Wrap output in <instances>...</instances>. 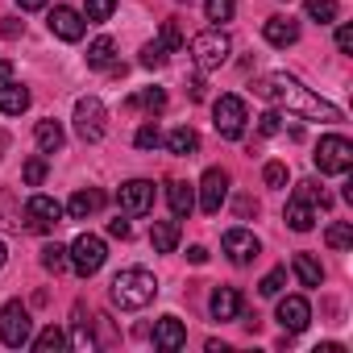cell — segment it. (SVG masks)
Listing matches in <instances>:
<instances>
[{"label":"cell","mask_w":353,"mask_h":353,"mask_svg":"<svg viewBox=\"0 0 353 353\" xmlns=\"http://www.w3.org/2000/svg\"><path fill=\"white\" fill-rule=\"evenodd\" d=\"M254 92H258L262 100H270V104H283V108L307 117V121H328V125H332V121H345L336 104L320 100L316 92H307V88H303L295 75H287V71H270V75H262V79L254 83Z\"/></svg>","instance_id":"1"},{"label":"cell","mask_w":353,"mask_h":353,"mask_svg":"<svg viewBox=\"0 0 353 353\" xmlns=\"http://www.w3.org/2000/svg\"><path fill=\"white\" fill-rule=\"evenodd\" d=\"M154 295H158V279H154L150 270H141V266L121 270V274L112 279V287H108V299H112L121 312H141V307L154 303Z\"/></svg>","instance_id":"2"},{"label":"cell","mask_w":353,"mask_h":353,"mask_svg":"<svg viewBox=\"0 0 353 353\" xmlns=\"http://www.w3.org/2000/svg\"><path fill=\"white\" fill-rule=\"evenodd\" d=\"M229 54H233V42H229V34L221 26H212V30L192 38V59H196L200 71H221L229 63Z\"/></svg>","instance_id":"3"},{"label":"cell","mask_w":353,"mask_h":353,"mask_svg":"<svg viewBox=\"0 0 353 353\" xmlns=\"http://www.w3.org/2000/svg\"><path fill=\"white\" fill-rule=\"evenodd\" d=\"M104 262H108V245H104V237H96V233H79V237L67 245V266H75L79 279H92Z\"/></svg>","instance_id":"4"},{"label":"cell","mask_w":353,"mask_h":353,"mask_svg":"<svg viewBox=\"0 0 353 353\" xmlns=\"http://www.w3.org/2000/svg\"><path fill=\"white\" fill-rule=\"evenodd\" d=\"M30 336H34L30 307L21 299H9L5 307H0V341H5L9 349H21V345H30Z\"/></svg>","instance_id":"5"},{"label":"cell","mask_w":353,"mask_h":353,"mask_svg":"<svg viewBox=\"0 0 353 353\" xmlns=\"http://www.w3.org/2000/svg\"><path fill=\"white\" fill-rule=\"evenodd\" d=\"M75 133L83 141H100L108 133V108L100 96H79L75 100Z\"/></svg>","instance_id":"6"},{"label":"cell","mask_w":353,"mask_h":353,"mask_svg":"<svg viewBox=\"0 0 353 353\" xmlns=\"http://www.w3.org/2000/svg\"><path fill=\"white\" fill-rule=\"evenodd\" d=\"M312 158H316L320 174H345L353 166V141L341 137V133H328V137H320V145H316Z\"/></svg>","instance_id":"7"},{"label":"cell","mask_w":353,"mask_h":353,"mask_svg":"<svg viewBox=\"0 0 353 353\" xmlns=\"http://www.w3.org/2000/svg\"><path fill=\"white\" fill-rule=\"evenodd\" d=\"M245 121H250V112H245V100H241V96H221V100L212 104V125H216L221 137L237 141V137L245 133Z\"/></svg>","instance_id":"8"},{"label":"cell","mask_w":353,"mask_h":353,"mask_svg":"<svg viewBox=\"0 0 353 353\" xmlns=\"http://www.w3.org/2000/svg\"><path fill=\"white\" fill-rule=\"evenodd\" d=\"M229 200V170L225 166H208L204 170V179H200V208L208 216H216Z\"/></svg>","instance_id":"9"},{"label":"cell","mask_w":353,"mask_h":353,"mask_svg":"<svg viewBox=\"0 0 353 353\" xmlns=\"http://www.w3.org/2000/svg\"><path fill=\"white\" fill-rule=\"evenodd\" d=\"M117 204H121L125 216H145V212L154 208V183H150V179H129V183H121Z\"/></svg>","instance_id":"10"},{"label":"cell","mask_w":353,"mask_h":353,"mask_svg":"<svg viewBox=\"0 0 353 353\" xmlns=\"http://www.w3.org/2000/svg\"><path fill=\"white\" fill-rule=\"evenodd\" d=\"M59 221H63V204L54 196H30L26 200V225L34 233H50Z\"/></svg>","instance_id":"11"},{"label":"cell","mask_w":353,"mask_h":353,"mask_svg":"<svg viewBox=\"0 0 353 353\" xmlns=\"http://www.w3.org/2000/svg\"><path fill=\"white\" fill-rule=\"evenodd\" d=\"M46 26H50V34H54L59 42H79V38H83V30H88V17H83V13H75L71 5H54Z\"/></svg>","instance_id":"12"},{"label":"cell","mask_w":353,"mask_h":353,"mask_svg":"<svg viewBox=\"0 0 353 353\" xmlns=\"http://www.w3.org/2000/svg\"><path fill=\"white\" fill-rule=\"evenodd\" d=\"M274 320L287 328V332H303L312 324V303L303 295H283L279 307H274Z\"/></svg>","instance_id":"13"},{"label":"cell","mask_w":353,"mask_h":353,"mask_svg":"<svg viewBox=\"0 0 353 353\" xmlns=\"http://www.w3.org/2000/svg\"><path fill=\"white\" fill-rule=\"evenodd\" d=\"M225 254H229L233 266H250V262L262 254V245H258V237H254L250 229H229V233H225Z\"/></svg>","instance_id":"14"},{"label":"cell","mask_w":353,"mask_h":353,"mask_svg":"<svg viewBox=\"0 0 353 353\" xmlns=\"http://www.w3.org/2000/svg\"><path fill=\"white\" fill-rule=\"evenodd\" d=\"M262 38H266L270 46L287 50V46H295V42H299V21H291V17L274 13V17H266V21H262Z\"/></svg>","instance_id":"15"},{"label":"cell","mask_w":353,"mask_h":353,"mask_svg":"<svg viewBox=\"0 0 353 353\" xmlns=\"http://www.w3.org/2000/svg\"><path fill=\"white\" fill-rule=\"evenodd\" d=\"M154 345L166 349V353L183 349V345H188V328H183V320H179V316H162V320L154 324Z\"/></svg>","instance_id":"16"},{"label":"cell","mask_w":353,"mask_h":353,"mask_svg":"<svg viewBox=\"0 0 353 353\" xmlns=\"http://www.w3.org/2000/svg\"><path fill=\"white\" fill-rule=\"evenodd\" d=\"M208 307H212V320H241V291L237 287H216L212 291V299H208Z\"/></svg>","instance_id":"17"},{"label":"cell","mask_w":353,"mask_h":353,"mask_svg":"<svg viewBox=\"0 0 353 353\" xmlns=\"http://www.w3.org/2000/svg\"><path fill=\"white\" fill-rule=\"evenodd\" d=\"M283 221H287L295 233H307V229L316 225V208H312V200L291 196V200H287V208H283Z\"/></svg>","instance_id":"18"},{"label":"cell","mask_w":353,"mask_h":353,"mask_svg":"<svg viewBox=\"0 0 353 353\" xmlns=\"http://www.w3.org/2000/svg\"><path fill=\"white\" fill-rule=\"evenodd\" d=\"M150 245H154V254H174L179 250V221H154Z\"/></svg>","instance_id":"19"},{"label":"cell","mask_w":353,"mask_h":353,"mask_svg":"<svg viewBox=\"0 0 353 353\" xmlns=\"http://www.w3.org/2000/svg\"><path fill=\"white\" fill-rule=\"evenodd\" d=\"M30 108V88H21L17 79H9L5 88H0V112L5 117H21Z\"/></svg>","instance_id":"20"},{"label":"cell","mask_w":353,"mask_h":353,"mask_svg":"<svg viewBox=\"0 0 353 353\" xmlns=\"http://www.w3.org/2000/svg\"><path fill=\"white\" fill-rule=\"evenodd\" d=\"M166 200H170L174 221H183V216H192V208H196V188H192V183H170V188H166Z\"/></svg>","instance_id":"21"},{"label":"cell","mask_w":353,"mask_h":353,"mask_svg":"<svg viewBox=\"0 0 353 353\" xmlns=\"http://www.w3.org/2000/svg\"><path fill=\"white\" fill-rule=\"evenodd\" d=\"M162 141H166V150H170V154H183V158L200 150V133H196L192 125H179V129H170Z\"/></svg>","instance_id":"22"},{"label":"cell","mask_w":353,"mask_h":353,"mask_svg":"<svg viewBox=\"0 0 353 353\" xmlns=\"http://www.w3.org/2000/svg\"><path fill=\"white\" fill-rule=\"evenodd\" d=\"M291 274H295L303 287H320V283H324V266H320L312 254H295V258H291Z\"/></svg>","instance_id":"23"},{"label":"cell","mask_w":353,"mask_h":353,"mask_svg":"<svg viewBox=\"0 0 353 353\" xmlns=\"http://www.w3.org/2000/svg\"><path fill=\"white\" fill-rule=\"evenodd\" d=\"M34 141H38V150H42V154H54V150H63V125H59V121H38V129H34Z\"/></svg>","instance_id":"24"},{"label":"cell","mask_w":353,"mask_h":353,"mask_svg":"<svg viewBox=\"0 0 353 353\" xmlns=\"http://www.w3.org/2000/svg\"><path fill=\"white\" fill-rule=\"evenodd\" d=\"M100 204H104L100 192H75L71 204H67V212H71V221H88L92 212H100Z\"/></svg>","instance_id":"25"},{"label":"cell","mask_w":353,"mask_h":353,"mask_svg":"<svg viewBox=\"0 0 353 353\" xmlns=\"http://www.w3.org/2000/svg\"><path fill=\"white\" fill-rule=\"evenodd\" d=\"M112 59H117V42L104 34V38H96L92 46H88V67H96V71H104V67H112Z\"/></svg>","instance_id":"26"},{"label":"cell","mask_w":353,"mask_h":353,"mask_svg":"<svg viewBox=\"0 0 353 353\" xmlns=\"http://www.w3.org/2000/svg\"><path fill=\"white\" fill-rule=\"evenodd\" d=\"M303 9H307V17L320 21V26H332V21L341 17V5H336V0H303Z\"/></svg>","instance_id":"27"},{"label":"cell","mask_w":353,"mask_h":353,"mask_svg":"<svg viewBox=\"0 0 353 353\" xmlns=\"http://www.w3.org/2000/svg\"><path fill=\"white\" fill-rule=\"evenodd\" d=\"M30 341H34V349H38V353H59V349H67V332H63V328H54V324H50V328H42V332H38V336H30Z\"/></svg>","instance_id":"28"},{"label":"cell","mask_w":353,"mask_h":353,"mask_svg":"<svg viewBox=\"0 0 353 353\" xmlns=\"http://www.w3.org/2000/svg\"><path fill=\"white\" fill-rule=\"evenodd\" d=\"M129 108H145V112H162V108H166V92H162V88H145L141 96H133V100H129Z\"/></svg>","instance_id":"29"},{"label":"cell","mask_w":353,"mask_h":353,"mask_svg":"<svg viewBox=\"0 0 353 353\" xmlns=\"http://www.w3.org/2000/svg\"><path fill=\"white\" fill-rule=\"evenodd\" d=\"M324 241H328L332 250H349V245H353V225H349V221H332L328 233H324Z\"/></svg>","instance_id":"30"},{"label":"cell","mask_w":353,"mask_h":353,"mask_svg":"<svg viewBox=\"0 0 353 353\" xmlns=\"http://www.w3.org/2000/svg\"><path fill=\"white\" fill-rule=\"evenodd\" d=\"M112 9H117V0H83V17H88V21H96V26H100V21H108V17H112Z\"/></svg>","instance_id":"31"},{"label":"cell","mask_w":353,"mask_h":353,"mask_svg":"<svg viewBox=\"0 0 353 353\" xmlns=\"http://www.w3.org/2000/svg\"><path fill=\"white\" fill-rule=\"evenodd\" d=\"M204 13H208V21H233V13H237V0H208L204 5Z\"/></svg>","instance_id":"32"},{"label":"cell","mask_w":353,"mask_h":353,"mask_svg":"<svg viewBox=\"0 0 353 353\" xmlns=\"http://www.w3.org/2000/svg\"><path fill=\"white\" fill-rule=\"evenodd\" d=\"M166 54H170V50H166V46L158 42V38H154V42H145V46H141V67H150V71H158V67L166 63Z\"/></svg>","instance_id":"33"},{"label":"cell","mask_w":353,"mask_h":353,"mask_svg":"<svg viewBox=\"0 0 353 353\" xmlns=\"http://www.w3.org/2000/svg\"><path fill=\"white\" fill-rule=\"evenodd\" d=\"M283 287H287V266H274V270L258 283V291H262V295H270V299H274V295H283Z\"/></svg>","instance_id":"34"},{"label":"cell","mask_w":353,"mask_h":353,"mask_svg":"<svg viewBox=\"0 0 353 353\" xmlns=\"http://www.w3.org/2000/svg\"><path fill=\"white\" fill-rule=\"evenodd\" d=\"M21 179H26V188H42L46 183V158H30L26 170H21Z\"/></svg>","instance_id":"35"},{"label":"cell","mask_w":353,"mask_h":353,"mask_svg":"<svg viewBox=\"0 0 353 353\" xmlns=\"http://www.w3.org/2000/svg\"><path fill=\"white\" fill-rule=\"evenodd\" d=\"M42 266H46L50 274L67 270V245H46V250H42Z\"/></svg>","instance_id":"36"},{"label":"cell","mask_w":353,"mask_h":353,"mask_svg":"<svg viewBox=\"0 0 353 353\" xmlns=\"http://www.w3.org/2000/svg\"><path fill=\"white\" fill-rule=\"evenodd\" d=\"M158 42H162L166 50H179V46H183V34H179V21H162V34H158Z\"/></svg>","instance_id":"37"},{"label":"cell","mask_w":353,"mask_h":353,"mask_svg":"<svg viewBox=\"0 0 353 353\" xmlns=\"http://www.w3.org/2000/svg\"><path fill=\"white\" fill-rule=\"evenodd\" d=\"M133 141H137V150H154V145H162V133H158V125H141L133 133Z\"/></svg>","instance_id":"38"},{"label":"cell","mask_w":353,"mask_h":353,"mask_svg":"<svg viewBox=\"0 0 353 353\" xmlns=\"http://www.w3.org/2000/svg\"><path fill=\"white\" fill-rule=\"evenodd\" d=\"M262 179H266V188H287V166L283 162H266Z\"/></svg>","instance_id":"39"},{"label":"cell","mask_w":353,"mask_h":353,"mask_svg":"<svg viewBox=\"0 0 353 353\" xmlns=\"http://www.w3.org/2000/svg\"><path fill=\"white\" fill-rule=\"evenodd\" d=\"M279 129H283V117H279V112H262V117H258V133H262V137H274Z\"/></svg>","instance_id":"40"},{"label":"cell","mask_w":353,"mask_h":353,"mask_svg":"<svg viewBox=\"0 0 353 353\" xmlns=\"http://www.w3.org/2000/svg\"><path fill=\"white\" fill-rule=\"evenodd\" d=\"M336 50L341 54H353V26H341L336 30Z\"/></svg>","instance_id":"41"},{"label":"cell","mask_w":353,"mask_h":353,"mask_svg":"<svg viewBox=\"0 0 353 353\" xmlns=\"http://www.w3.org/2000/svg\"><path fill=\"white\" fill-rule=\"evenodd\" d=\"M0 34H5V38L13 42V38H21V34H26V21H17V17H9L5 26H0Z\"/></svg>","instance_id":"42"},{"label":"cell","mask_w":353,"mask_h":353,"mask_svg":"<svg viewBox=\"0 0 353 353\" xmlns=\"http://www.w3.org/2000/svg\"><path fill=\"white\" fill-rule=\"evenodd\" d=\"M108 233H112V237H121V241H125V237H129V233H133V229H129V221H121V216H117V221H108Z\"/></svg>","instance_id":"43"},{"label":"cell","mask_w":353,"mask_h":353,"mask_svg":"<svg viewBox=\"0 0 353 353\" xmlns=\"http://www.w3.org/2000/svg\"><path fill=\"white\" fill-rule=\"evenodd\" d=\"M50 5V0H17V9L21 13H34V9H46Z\"/></svg>","instance_id":"44"},{"label":"cell","mask_w":353,"mask_h":353,"mask_svg":"<svg viewBox=\"0 0 353 353\" xmlns=\"http://www.w3.org/2000/svg\"><path fill=\"white\" fill-rule=\"evenodd\" d=\"M188 258H192L196 266H204V262H208V250H204V245H192V250H188Z\"/></svg>","instance_id":"45"},{"label":"cell","mask_w":353,"mask_h":353,"mask_svg":"<svg viewBox=\"0 0 353 353\" xmlns=\"http://www.w3.org/2000/svg\"><path fill=\"white\" fill-rule=\"evenodd\" d=\"M9 79H13V63H9V59H0V88H5Z\"/></svg>","instance_id":"46"},{"label":"cell","mask_w":353,"mask_h":353,"mask_svg":"<svg viewBox=\"0 0 353 353\" xmlns=\"http://www.w3.org/2000/svg\"><path fill=\"white\" fill-rule=\"evenodd\" d=\"M188 88H192V100H204V83H200V79H192Z\"/></svg>","instance_id":"47"},{"label":"cell","mask_w":353,"mask_h":353,"mask_svg":"<svg viewBox=\"0 0 353 353\" xmlns=\"http://www.w3.org/2000/svg\"><path fill=\"white\" fill-rule=\"evenodd\" d=\"M237 212H241V216H250V212H258V204H254V200H241V204H237Z\"/></svg>","instance_id":"48"},{"label":"cell","mask_w":353,"mask_h":353,"mask_svg":"<svg viewBox=\"0 0 353 353\" xmlns=\"http://www.w3.org/2000/svg\"><path fill=\"white\" fill-rule=\"evenodd\" d=\"M5 262H9V245H5V241H0V266H5Z\"/></svg>","instance_id":"49"}]
</instances>
